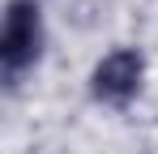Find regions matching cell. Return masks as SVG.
<instances>
[{
	"mask_svg": "<svg viewBox=\"0 0 158 154\" xmlns=\"http://www.w3.org/2000/svg\"><path fill=\"white\" fill-rule=\"evenodd\" d=\"M145 86V56L141 47H115L90 69V94L103 107H128Z\"/></svg>",
	"mask_w": 158,
	"mask_h": 154,
	"instance_id": "cell-2",
	"label": "cell"
},
{
	"mask_svg": "<svg viewBox=\"0 0 158 154\" xmlns=\"http://www.w3.org/2000/svg\"><path fill=\"white\" fill-rule=\"evenodd\" d=\"M43 43H47V30H43L39 0H9L4 26H0V69L9 86H17L43 60Z\"/></svg>",
	"mask_w": 158,
	"mask_h": 154,
	"instance_id": "cell-1",
	"label": "cell"
}]
</instances>
